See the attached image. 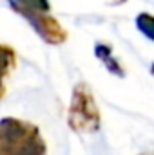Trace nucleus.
I'll return each instance as SVG.
<instances>
[{"label": "nucleus", "instance_id": "obj_1", "mask_svg": "<svg viewBox=\"0 0 154 155\" xmlns=\"http://www.w3.org/2000/svg\"><path fill=\"white\" fill-rule=\"evenodd\" d=\"M45 152L38 126L15 117L0 121V155H45Z\"/></svg>", "mask_w": 154, "mask_h": 155}, {"label": "nucleus", "instance_id": "obj_2", "mask_svg": "<svg viewBox=\"0 0 154 155\" xmlns=\"http://www.w3.org/2000/svg\"><path fill=\"white\" fill-rule=\"evenodd\" d=\"M67 124L73 132L78 134H94L100 130L102 116L96 107L93 90L85 83H78L73 88Z\"/></svg>", "mask_w": 154, "mask_h": 155}, {"label": "nucleus", "instance_id": "obj_3", "mask_svg": "<svg viewBox=\"0 0 154 155\" xmlns=\"http://www.w3.org/2000/svg\"><path fill=\"white\" fill-rule=\"evenodd\" d=\"M22 18L29 22V25L35 29V33L49 45H60L67 40V31L65 27L51 15L45 11H26L20 13Z\"/></svg>", "mask_w": 154, "mask_h": 155}, {"label": "nucleus", "instance_id": "obj_4", "mask_svg": "<svg viewBox=\"0 0 154 155\" xmlns=\"http://www.w3.org/2000/svg\"><path fill=\"white\" fill-rule=\"evenodd\" d=\"M94 56L103 63V67L113 74V76L123 78L125 76V69L123 65L116 60V56L113 54V47L109 43H103V41H98L94 45Z\"/></svg>", "mask_w": 154, "mask_h": 155}, {"label": "nucleus", "instance_id": "obj_5", "mask_svg": "<svg viewBox=\"0 0 154 155\" xmlns=\"http://www.w3.org/2000/svg\"><path fill=\"white\" fill-rule=\"evenodd\" d=\"M2 54H4V72H2V83H4L2 94H4L5 92V81L16 67V51L13 47H9L7 43H2Z\"/></svg>", "mask_w": 154, "mask_h": 155}, {"label": "nucleus", "instance_id": "obj_6", "mask_svg": "<svg viewBox=\"0 0 154 155\" xmlns=\"http://www.w3.org/2000/svg\"><path fill=\"white\" fill-rule=\"evenodd\" d=\"M136 27L147 40L154 41V16L151 13H140L136 16Z\"/></svg>", "mask_w": 154, "mask_h": 155}, {"label": "nucleus", "instance_id": "obj_7", "mask_svg": "<svg viewBox=\"0 0 154 155\" xmlns=\"http://www.w3.org/2000/svg\"><path fill=\"white\" fill-rule=\"evenodd\" d=\"M151 72H152V76H154V63H152V67H151Z\"/></svg>", "mask_w": 154, "mask_h": 155}, {"label": "nucleus", "instance_id": "obj_8", "mask_svg": "<svg viewBox=\"0 0 154 155\" xmlns=\"http://www.w3.org/2000/svg\"><path fill=\"white\" fill-rule=\"evenodd\" d=\"M114 2H118V4H123V2H125V0H114Z\"/></svg>", "mask_w": 154, "mask_h": 155}, {"label": "nucleus", "instance_id": "obj_9", "mask_svg": "<svg viewBox=\"0 0 154 155\" xmlns=\"http://www.w3.org/2000/svg\"><path fill=\"white\" fill-rule=\"evenodd\" d=\"M140 155H154V153H140Z\"/></svg>", "mask_w": 154, "mask_h": 155}]
</instances>
